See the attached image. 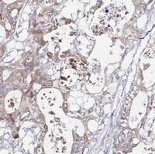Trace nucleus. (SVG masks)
<instances>
[{
	"label": "nucleus",
	"mask_w": 155,
	"mask_h": 154,
	"mask_svg": "<svg viewBox=\"0 0 155 154\" xmlns=\"http://www.w3.org/2000/svg\"><path fill=\"white\" fill-rule=\"evenodd\" d=\"M124 9L117 7L114 4H111L104 9L99 14V18L102 20H118L124 16Z\"/></svg>",
	"instance_id": "nucleus-1"
}]
</instances>
